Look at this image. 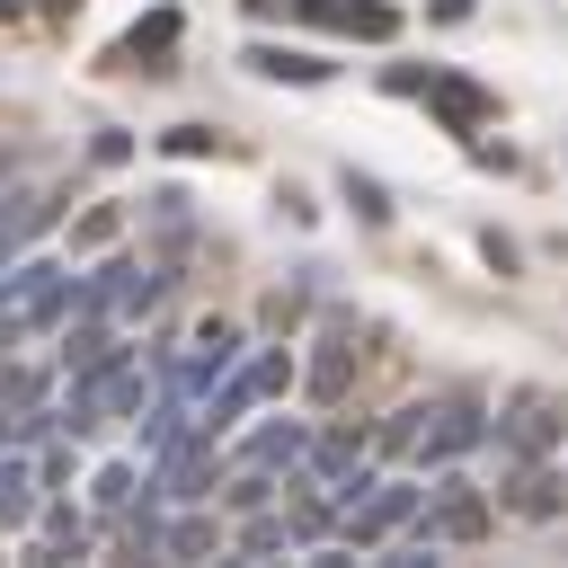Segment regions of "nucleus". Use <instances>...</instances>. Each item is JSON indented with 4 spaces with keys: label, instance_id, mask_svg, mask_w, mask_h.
I'll return each mask as SVG.
<instances>
[{
    "label": "nucleus",
    "instance_id": "20",
    "mask_svg": "<svg viewBox=\"0 0 568 568\" xmlns=\"http://www.w3.org/2000/svg\"><path fill=\"white\" fill-rule=\"evenodd\" d=\"M266 497H275V470H257V462H248V470L231 479V506H240V515H257Z\"/></svg>",
    "mask_w": 568,
    "mask_h": 568
},
{
    "label": "nucleus",
    "instance_id": "16",
    "mask_svg": "<svg viewBox=\"0 0 568 568\" xmlns=\"http://www.w3.org/2000/svg\"><path fill=\"white\" fill-rule=\"evenodd\" d=\"M417 426H426V399H408V408H390L373 444H382V453H417Z\"/></svg>",
    "mask_w": 568,
    "mask_h": 568
},
{
    "label": "nucleus",
    "instance_id": "12",
    "mask_svg": "<svg viewBox=\"0 0 568 568\" xmlns=\"http://www.w3.org/2000/svg\"><path fill=\"white\" fill-rule=\"evenodd\" d=\"M248 71H257V80H328V62L284 53V44H257V53H248Z\"/></svg>",
    "mask_w": 568,
    "mask_h": 568
},
{
    "label": "nucleus",
    "instance_id": "3",
    "mask_svg": "<svg viewBox=\"0 0 568 568\" xmlns=\"http://www.w3.org/2000/svg\"><path fill=\"white\" fill-rule=\"evenodd\" d=\"M488 444V408L479 399H426V426H417V470H444L462 453Z\"/></svg>",
    "mask_w": 568,
    "mask_h": 568
},
{
    "label": "nucleus",
    "instance_id": "6",
    "mask_svg": "<svg viewBox=\"0 0 568 568\" xmlns=\"http://www.w3.org/2000/svg\"><path fill=\"white\" fill-rule=\"evenodd\" d=\"M302 453H311V426H257L248 444H240V462H257V470H302Z\"/></svg>",
    "mask_w": 568,
    "mask_h": 568
},
{
    "label": "nucleus",
    "instance_id": "11",
    "mask_svg": "<svg viewBox=\"0 0 568 568\" xmlns=\"http://www.w3.org/2000/svg\"><path fill=\"white\" fill-rule=\"evenodd\" d=\"M36 515V488H27V462L18 453H0V532H18Z\"/></svg>",
    "mask_w": 568,
    "mask_h": 568
},
{
    "label": "nucleus",
    "instance_id": "8",
    "mask_svg": "<svg viewBox=\"0 0 568 568\" xmlns=\"http://www.w3.org/2000/svg\"><path fill=\"white\" fill-rule=\"evenodd\" d=\"M346 364H355V337H346V328H328V337H320V355H311V373H302L320 408H328V399L346 390Z\"/></svg>",
    "mask_w": 568,
    "mask_h": 568
},
{
    "label": "nucleus",
    "instance_id": "15",
    "mask_svg": "<svg viewBox=\"0 0 568 568\" xmlns=\"http://www.w3.org/2000/svg\"><path fill=\"white\" fill-rule=\"evenodd\" d=\"M328 18H337V27H346V36H373V44H382V36H390V27H399V18H390V9H382V0H337V9H328Z\"/></svg>",
    "mask_w": 568,
    "mask_h": 568
},
{
    "label": "nucleus",
    "instance_id": "1",
    "mask_svg": "<svg viewBox=\"0 0 568 568\" xmlns=\"http://www.w3.org/2000/svg\"><path fill=\"white\" fill-rule=\"evenodd\" d=\"M488 524H497V515H488V497L444 462V470H435V488H426V497H417V515H408V550L435 568V550H470V541H488Z\"/></svg>",
    "mask_w": 568,
    "mask_h": 568
},
{
    "label": "nucleus",
    "instance_id": "13",
    "mask_svg": "<svg viewBox=\"0 0 568 568\" xmlns=\"http://www.w3.org/2000/svg\"><path fill=\"white\" fill-rule=\"evenodd\" d=\"M488 435H506V444L532 462V453H550V408H532V399H524V408H515L506 426H488Z\"/></svg>",
    "mask_w": 568,
    "mask_h": 568
},
{
    "label": "nucleus",
    "instance_id": "9",
    "mask_svg": "<svg viewBox=\"0 0 568 568\" xmlns=\"http://www.w3.org/2000/svg\"><path fill=\"white\" fill-rule=\"evenodd\" d=\"M80 550H89V515L71 497H53L44 506V559H80Z\"/></svg>",
    "mask_w": 568,
    "mask_h": 568
},
{
    "label": "nucleus",
    "instance_id": "2",
    "mask_svg": "<svg viewBox=\"0 0 568 568\" xmlns=\"http://www.w3.org/2000/svg\"><path fill=\"white\" fill-rule=\"evenodd\" d=\"M417 497H426L417 479H373V488H364V497H355V506L337 515V541H346V550H382L390 532H408Z\"/></svg>",
    "mask_w": 568,
    "mask_h": 568
},
{
    "label": "nucleus",
    "instance_id": "19",
    "mask_svg": "<svg viewBox=\"0 0 568 568\" xmlns=\"http://www.w3.org/2000/svg\"><path fill=\"white\" fill-rule=\"evenodd\" d=\"M178 435H186V408H178V399H169V408H160V417H151V426H142V453H151V462H160V453H169V444H178Z\"/></svg>",
    "mask_w": 568,
    "mask_h": 568
},
{
    "label": "nucleus",
    "instance_id": "5",
    "mask_svg": "<svg viewBox=\"0 0 568 568\" xmlns=\"http://www.w3.org/2000/svg\"><path fill=\"white\" fill-rule=\"evenodd\" d=\"M222 550H231V532L213 515H195V506H178V524L160 532V559H222Z\"/></svg>",
    "mask_w": 568,
    "mask_h": 568
},
{
    "label": "nucleus",
    "instance_id": "4",
    "mask_svg": "<svg viewBox=\"0 0 568 568\" xmlns=\"http://www.w3.org/2000/svg\"><path fill=\"white\" fill-rule=\"evenodd\" d=\"M231 355H240V328H231V320H204V328H195V355H186L178 382H186V390H213V382L231 373Z\"/></svg>",
    "mask_w": 568,
    "mask_h": 568
},
{
    "label": "nucleus",
    "instance_id": "10",
    "mask_svg": "<svg viewBox=\"0 0 568 568\" xmlns=\"http://www.w3.org/2000/svg\"><path fill=\"white\" fill-rule=\"evenodd\" d=\"M506 506H515V515H532V524H541V515H559V506H568V479H550V470H524V479H515V497H506Z\"/></svg>",
    "mask_w": 568,
    "mask_h": 568
},
{
    "label": "nucleus",
    "instance_id": "22",
    "mask_svg": "<svg viewBox=\"0 0 568 568\" xmlns=\"http://www.w3.org/2000/svg\"><path fill=\"white\" fill-rule=\"evenodd\" d=\"M53 9H62V0H53ZM71 9H80V0H71Z\"/></svg>",
    "mask_w": 568,
    "mask_h": 568
},
{
    "label": "nucleus",
    "instance_id": "18",
    "mask_svg": "<svg viewBox=\"0 0 568 568\" xmlns=\"http://www.w3.org/2000/svg\"><path fill=\"white\" fill-rule=\"evenodd\" d=\"M240 382L266 399V390H293V355H257V364H240Z\"/></svg>",
    "mask_w": 568,
    "mask_h": 568
},
{
    "label": "nucleus",
    "instance_id": "7",
    "mask_svg": "<svg viewBox=\"0 0 568 568\" xmlns=\"http://www.w3.org/2000/svg\"><path fill=\"white\" fill-rule=\"evenodd\" d=\"M231 559H302V541H293V524H284V515H266V506H257V524H240V532H231Z\"/></svg>",
    "mask_w": 568,
    "mask_h": 568
},
{
    "label": "nucleus",
    "instance_id": "17",
    "mask_svg": "<svg viewBox=\"0 0 568 568\" xmlns=\"http://www.w3.org/2000/svg\"><path fill=\"white\" fill-rule=\"evenodd\" d=\"M133 488H142L133 470H98V479H89V506H98V515H124V506H133Z\"/></svg>",
    "mask_w": 568,
    "mask_h": 568
},
{
    "label": "nucleus",
    "instance_id": "14",
    "mask_svg": "<svg viewBox=\"0 0 568 568\" xmlns=\"http://www.w3.org/2000/svg\"><path fill=\"white\" fill-rule=\"evenodd\" d=\"M426 98H435V106H444V115H453V124H462V133H470V124H479V115H488V98H479V89H470V80H426Z\"/></svg>",
    "mask_w": 568,
    "mask_h": 568
},
{
    "label": "nucleus",
    "instance_id": "21",
    "mask_svg": "<svg viewBox=\"0 0 568 568\" xmlns=\"http://www.w3.org/2000/svg\"><path fill=\"white\" fill-rule=\"evenodd\" d=\"M346 204H355L364 222H382V213H390V204H382V186H373V178H355V169H346Z\"/></svg>",
    "mask_w": 568,
    "mask_h": 568
}]
</instances>
